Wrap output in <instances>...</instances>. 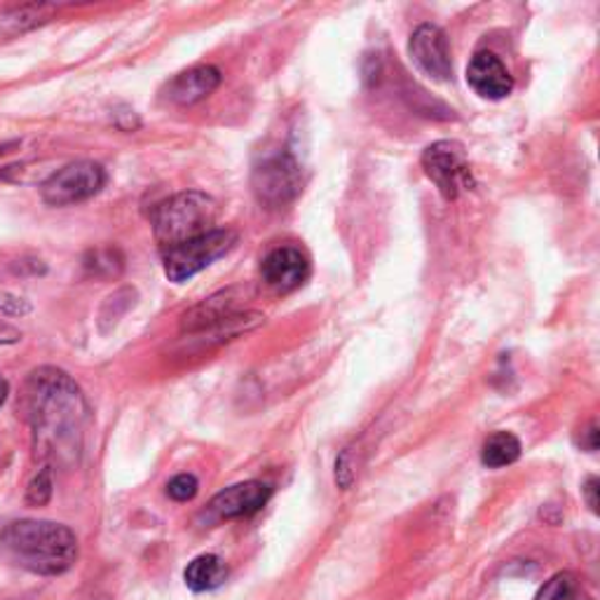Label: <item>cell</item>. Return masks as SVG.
Returning a JSON list of instances; mask_svg holds the SVG:
<instances>
[{"label": "cell", "mask_w": 600, "mask_h": 600, "mask_svg": "<svg viewBox=\"0 0 600 600\" xmlns=\"http://www.w3.org/2000/svg\"><path fill=\"white\" fill-rule=\"evenodd\" d=\"M24 408L34 429L36 455L59 467L78 463L89 408L73 378L52 366L38 368L26 380Z\"/></svg>", "instance_id": "cell-1"}, {"label": "cell", "mask_w": 600, "mask_h": 600, "mask_svg": "<svg viewBox=\"0 0 600 600\" xmlns=\"http://www.w3.org/2000/svg\"><path fill=\"white\" fill-rule=\"evenodd\" d=\"M0 559L34 575H64L78 561V537L52 521H12L0 528Z\"/></svg>", "instance_id": "cell-2"}, {"label": "cell", "mask_w": 600, "mask_h": 600, "mask_svg": "<svg viewBox=\"0 0 600 600\" xmlns=\"http://www.w3.org/2000/svg\"><path fill=\"white\" fill-rule=\"evenodd\" d=\"M219 207L205 193L186 191L162 203L152 213V230L162 252L174 249L179 244H186L195 237L211 233L217 223Z\"/></svg>", "instance_id": "cell-3"}, {"label": "cell", "mask_w": 600, "mask_h": 600, "mask_svg": "<svg viewBox=\"0 0 600 600\" xmlns=\"http://www.w3.org/2000/svg\"><path fill=\"white\" fill-rule=\"evenodd\" d=\"M252 188L256 199L268 209H282L294 203L303 191L298 160L289 150H277L254 167Z\"/></svg>", "instance_id": "cell-4"}, {"label": "cell", "mask_w": 600, "mask_h": 600, "mask_svg": "<svg viewBox=\"0 0 600 600\" xmlns=\"http://www.w3.org/2000/svg\"><path fill=\"white\" fill-rule=\"evenodd\" d=\"M237 235L233 230H211V233L195 237L186 244H179L174 249L164 252V274L169 282L183 284L193 280L197 272L209 268L213 260H219L233 249Z\"/></svg>", "instance_id": "cell-5"}, {"label": "cell", "mask_w": 600, "mask_h": 600, "mask_svg": "<svg viewBox=\"0 0 600 600\" xmlns=\"http://www.w3.org/2000/svg\"><path fill=\"white\" fill-rule=\"evenodd\" d=\"M425 174L434 181L445 199H457L474 186L467 150L457 142H437L423 152Z\"/></svg>", "instance_id": "cell-6"}, {"label": "cell", "mask_w": 600, "mask_h": 600, "mask_svg": "<svg viewBox=\"0 0 600 600\" xmlns=\"http://www.w3.org/2000/svg\"><path fill=\"white\" fill-rule=\"evenodd\" d=\"M106 183L103 167L89 160L71 162L40 186V195L52 207H66L95 197Z\"/></svg>", "instance_id": "cell-7"}, {"label": "cell", "mask_w": 600, "mask_h": 600, "mask_svg": "<svg viewBox=\"0 0 600 600\" xmlns=\"http://www.w3.org/2000/svg\"><path fill=\"white\" fill-rule=\"evenodd\" d=\"M249 301V291L244 286H230L225 291H219V294H213L209 298H205L203 303H197L195 307L183 315L181 329L183 333H199L211 327H219L223 321L235 319L237 315L246 313L244 303Z\"/></svg>", "instance_id": "cell-8"}, {"label": "cell", "mask_w": 600, "mask_h": 600, "mask_svg": "<svg viewBox=\"0 0 600 600\" xmlns=\"http://www.w3.org/2000/svg\"><path fill=\"white\" fill-rule=\"evenodd\" d=\"M411 59L418 64L420 71H425L429 78L434 81H449L453 73L451 64V45L443 30L434 24H423L415 28L408 45Z\"/></svg>", "instance_id": "cell-9"}, {"label": "cell", "mask_w": 600, "mask_h": 600, "mask_svg": "<svg viewBox=\"0 0 600 600\" xmlns=\"http://www.w3.org/2000/svg\"><path fill=\"white\" fill-rule=\"evenodd\" d=\"M260 274L270 289L289 294L310 277V260L296 246H277L260 264Z\"/></svg>", "instance_id": "cell-10"}, {"label": "cell", "mask_w": 600, "mask_h": 600, "mask_svg": "<svg viewBox=\"0 0 600 600\" xmlns=\"http://www.w3.org/2000/svg\"><path fill=\"white\" fill-rule=\"evenodd\" d=\"M270 498H272V488L268 483L244 481V483L221 490L219 495L211 500L209 512L217 518H225V521L252 516V514L264 510Z\"/></svg>", "instance_id": "cell-11"}, {"label": "cell", "mask_w": 600, "mask_h": 600, "mask_svg": "<svg viewBox=\"0 0 600 600\" xmlns=\"http://www.w3.org/2000/svg\"><path fill=\"white\" fill-rule=\"evenodd\" d=\"M467 83L483 99H504L512 95L514 78L506 71V66L500 61L498 54L488 50L476 52L467 66Z\"/></svg>", "instance_id": "cell-12"}, {"label": "cell", "mask_w": 600, "mask_h": 600, "mask_svg": "<svg viewBox=\"0 0 600 600\" xmlns=\"http://www.w3.org/2000/svg\"><path fill=\"white\" fill-rule=\"evenodd\" d=\"M221 85V71L217 66H195L179 73L164 87V97L179 106H193L207 99Z\"/></svg>", "instance_id": "cell-13"}, {"label": "cell", "mask_w": 600, "mask_h": 600, "mask_svg": "<svg viewBox=\"0 0 600 600\" xmlns=\"http://www.w3.org/2000/svg\"><path fill=\"white\" fill-rule=\"evenodd\" d=\"M225 577H228V567L219 556H213V553H203V556L193 559L186 567V573H183V579H186L188 589L197 593L219 589L225 581Z\"/></svg>", "instance_id": "cell-14"}, {"label": "cell", "mask_w": 600, "mask_h": 600, "mask_svg": "<svg viewBox=\"0 0 600 600\" xmlns=\"http://www.w3.org/2000/svg\"><path fill=\"white\" fill-rule=\"evenodd\" d=\"M54 8L52 5H22L8 10L5 14H0V36H17L24 34V30L36 28L40 24L48 22L52 17Z\"/></svg>", "instance_id": "cell-15"}, {"label": "cell", "mask_w": 600, "mask_h": 600, "mask_svg": "<svg viewBox=\"0 0 600 600\" xmlns=\"http://www.w3.org/2000/svg\"><path fill=\"white\" fill-rule=\"evenodd\" d=\"M521 457V441L512 432H495L490 434L483 443L481 463L488 469H500L506 465H514Z\"/></svg>", "instance_id": "cell-16"}, {"label": "cell", "mask_w": 600, "mask_h": 600, "mask_svg": "<svg viewBox=\"0 0 600 600\" xmlns=\"http://www.w3.org/2000/svg\"><path fill=\"white\" fill-rule=\"evenodd\" d=\"M535 600H577V581L571 573H559L553 575Z\"/></svg>", "instance_id": "cell-17"}, {"label": "cell", "mask_w": 600, "mask_h": 600, "mask_svg": "<svg viewBox=\"0 0 600 600\" xmlns=\"http://www.w3.org/2000/svg\"><path fill=\"white\" fill-rule=\"evenodd\" d=\"M85 268L95 274H120L122 270V256L115 249H99L91 252L85 258Z\"/></svg>", "instance_id": "cell-18"}, {"label": "cell", "mask_w": 600, "mask_h": 600, "mask_svg": "<svg viewBox=\"0 0 600 600\" xmlns=\"http://www.w3.org/2000/svg\"><path fill=\"white\" fill-rule=\"evenodd\" d=\"M52 469L50 467H42L38 472V476L34 481L28 483L26 488V502L28 504H34V506H42V504H48L50 498H52Z\"/></svg>", "instance_id": "cell-19"}, {"label": "cell", "mask_w": 600, "mask_h": 600, "mask_svg": "<svg viewBox=\"0 0 600 600\" xmlns=\"http://www.w3.org/2000/svg\"><path fill=\"white\" fill-rule=\"evenodd\" d=\"M197 488L199 483L193 474H179L167 483V495L176 502H188L197 495Z\"/></svg>", "instance_id": "cell-20"}, {"label": "cell", "mask_w": 600, "mask_h": 600, "mask_svg": "<svg viewBox=\"0 0 600 600\" xmlns=\"http://www.w3.org/2000/svg\"><path fill=\"white\" fill-rule=\"evenodd\" d=\"M30 310L28 303L20 296H12V294H0V315L3 317H22Z\"/></svg>", "instance_id": "cell-21"}, {"label": "cell", "mask_w": 600, "mask_h": 600, "mask_svg": "<svg viewBox=\"0 0 600 600\" xmlns=\"http://www.w3.org/2000/svg\"><path fill=\"white\" fill-rule=\"evenodd\" d=\"M581 490H584V500H587V504L591 506V512L598 514V504H600V500H598V490H600V481L596 479V476H589L587 483H584Z\"/></svg>", "instance_id": "cell-22"}, {"label": "cell", "mask_w": 600, "mask_h": 600, "mask_svg": "<svg viewBox=\"0 0 600 600\" xmlns=\"http://www.w3.org/2000/svg\"><path fill=\"white\" fill-rule=\"evenodd\" d=\"M20 341H22V331L8 325V321H0V345H14Z\"/></svg>", "instance_id": "cell-23"}, {"label": "cell", "mask_w": 600, "mask_h": 600, "mask_svg": "<svg viewBox=\"0 0 600 600\" xmlns=\"http://www.w3.org/2000/svg\"><path fill=\"white\" fill-rule=\"evenodd\" d=\"M8 380L3 378V376H0V406H3L5 404V399H8Z\"/></svg>", "instance_id": "cell-24"}, {"label": "cell", "mask_w": 600, "mask_h": 600, "mask_svg": "<svg viewBox=\"0 0 600 600\" xmlns=\"http://www.w3.org/2000/svg\"><path fill=\"white\" fill-rule=\"evenodd\" d=\"M20 144L17 142H8V144H0V158H3L5 156V152H10L12 148H17Z\"/></svg>", "instance_id": "cell-25"}, {"label": "cell", "mask_w": 600, "mask_h": 600, "mask_svg": "<svg viewBox=\"0 0 600 600\" xmlns=\"http://www.w3.org/2000/svg\"><path fill=\"white\" fill-rule=\"evenodd\" d=\"M577 600H589V598H577Z\"/></svg>", "instance_id": "cell-26"}]
</instances>
